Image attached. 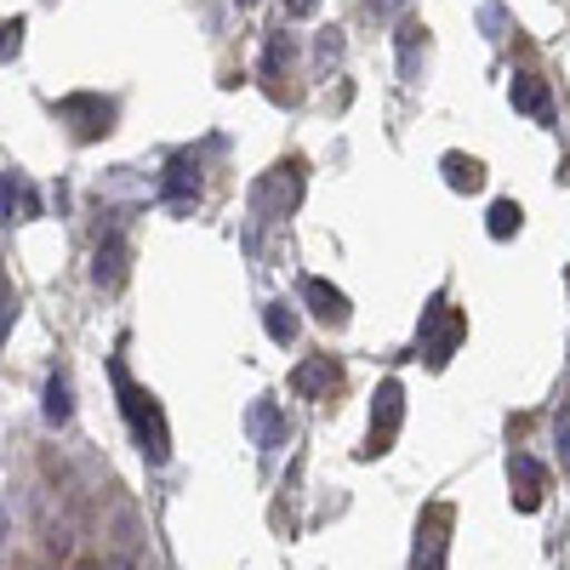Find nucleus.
<instances>
[{
    "label": "nucleus",
    "instance_id": "f257e3e1",
    "mask_svg": "<svg viewBox=\"0 0 570 570\" xmlns=\"http://www.w3.org/2000/svg\"><path fill=\"white\" fill-rule=\"evenodd\" d=\"M109 376H115L120 416H126V428H131L137 451H142V456H149V462L160 468V462L171 456V428H166V411H160V400H155L149 389H137V383H131L126 360H109Z\"/></svg>",
    "mask_w": 570,
    "mask_h": 570
},
{
    "label": "nucleus",
    "instance_id": "f03ea898",
    "mask_svg": "<svg viewBox=\"0 0 570 570\" xmlns=\"http://www.w3.org/2000/svg\"><path fill=\"white\" fill-rule=\"evenodd\" d=\"M462 337H468V314L451 308L445 292H434V297H428V308H422V325H416V354L434 365V371H445L451 354L462 348Z\"/></svg>",
    "mask_w": 570,
    "mask_h": 570
},
{
    "label": "nucleus",
    "instance_id": "7ed1b4c3",
    "mask_svg": "<svg viewBox=\"0 0 570 570\" xmlns=\"http://www.w3.org/2000/svg\"><path fill=\"white\" fill-rule=\"evenodd\" d=\"M303 160H279V166H268L257 183H252V212L257 217H292L297 206H303Z\"/></svg>",
    "mask_w": 570,
    "mask_h": 570
},
{
    "label": "nucleus",
    "instance_id": "20e7f679",
    "mask_svg": "<svg viewBox=\"0 0 570 570\" xmlns=\"http://www.w3.org/2000/svg\"><path fill=\"white\" fill-rule=\"evenodd\" d=\"M115 98H104V91H69V98H58V120L80 137V142H98L115 131Z\"/></svg>",
    "mask_w": 570,
    "mask_h": 570
},
{
    "label": "nucleus",
    "instance_id": "39448f33",
    "mask_svg": "<svg viewBox=\"0 0 570 570\" xmlns=\"http://www.w3.org/2000/svg\"><path fill=\"white\" fill-rule=\"evenodd\" d=\"M400 422H405V389H400V376H389V383H376V394H371V440H365L360 456H383V451H394Z\"/></svg>",
    "mask_w": 570,
    "mask_h": 570
},
{
    "label": "nucleus",
    "instance_id": "423d86ee",
    "mask_svg": "<svg viewBox=\"0 0 570 570\" xmlns=\"http://www.w3.org/2000/svg\"><path fill=\"white\" fill-rule=\"evenodd\" d=\"M297 297H303V308H308L320 325H348V320H354L348 297H343L331 279H320V274H303V279H297Z\"/></svg>",
    "mask_w": 570,
    "mask_h": 570
},
{
    "label": "nucleus",
    "instance_id": "0eeeda50",
    "mask_svg": "<svg viewBox=\"0 0 570 570\" xmlns=\"http://www.w3.org/2000/svg\"><path fill=\"white\" fill-rule=\"evenodd\" d=\"M508 485H513V508L519 513H537L542 508V491H548V468L531 451H513L508 456Z\"/></svg>",
    "mask_w": 570,
    "mask_h": 570
},
{
    "label": "nucleus",
    "instance_id": "6e6552de",
    "mask_svg": "<svg viewBox=\"0 0 570 570\" xmlns=\"http://www.w3.org/2000/svg\"><path fill=\"white\" fill-rule=\"evenodd\" d=\"M126 263H131L126 234L120 228L98 234V252H91V279H98V292H120V285H126Z\"/></svg>",
    "mask_w": 570,
    "mask_h": 570
},
{
    "label": "nucleus",
    "instance_id": "1a4fd4ad",
    "mask_svg": "<svg viewBox=\"0 0 570 570\" xmlns=\"http://www.w3.org/2000/svg\"><path fill=\"white\" fill-rule=\"evenodd\" d=\"M200 188H206L200 160H195V155H177V160L166 166V177H160V200H166L171 212H188V206L200 200Z\"/></svg>",
    "mask_w": 570,
    "mask_h": 570
},
{
    "label": "nucleus",
    "instance_id": "9d476101",
    "mask_svg": "<svg viewBox=\"0 0 570 570\" xmlns=\"http://www.w3.org/2000/svg\"><path fill=\"white\" fill-rule=\"evenodd\" d=\"M337 383H343V365L331 360V354H308L292 371V394L297 400H331V389H337Z\"/></svg>",
    "mask_w": 570,
    "mask_h": 570
},
{
    "label": "nucleus",
    "instance_id": "9b49d317",
    "mask_svg": "<svg viewBox=\"0 0 570 570\" xmlns=\"http://www.w3.org/2000/svg\"><path fill=\"white\" fill-rule=\"evenodd\" d=\"M246 434H252V445H257V451H279L285 440H292V422H285V411L263 394V400H252V405H246Z\"/></svg>",
    "mask_w": 570,
    "mask_h": 570
},
{
    "label": "nucleus",
    "instance_id": "f8f14e48",
    "mask_svg": "<svg viewBox=\"0 0 570 570\" xmlns=\"http://www.w3.org/2000/svg\"><path fill=\"white\" fill-rule=\"evenodd\" d=\"M40 217V195L23 171H0V223H35Z\"/></svg>",
    "mask_w": 570,
    "mask_h": 570
},
{
    "label": "nucleus",
    "instance_id": "ddd939ff",
    "mask_svg": "<svg viewBox=\"0 0 570 570\" xmlns=\"http://www.w3.org/2000/svg\"><path fill=\"white\" fill-rule=\"evenodd\" d=\"M445 525H451V513L445 508H434L422 519V531H416V559H411V570H445Z\"/></svg>",
    "mask_w": 570,
    "mask_h": 570
},
{
    "label": "nucleus",
    "instance_id": "4468645a",
    "mask_svg": "<svg viewBox=\"0 0 570 570\" xmlns=\"http://www.w3.org/2000/svg\"><path fill=\"white\" fill-rule=\"evenodd\" d=\"M508 98H513L519 115H537V120H548V109H553V91H548V80H537V75H513Z\"/></svg>",
    "mask_w": 570,
    "mask_h": 570
},
{
    "label": "nucleus",
    "instance_id": "2eb2a0df",
    "mask_svg": "<svg viewBox=\"0 0 570 570\" xmlns=\"http://www.w3.org/2000/svg\"><path fill=\"white\" fill-rule=\"evenodd\" d=\"M440 171H445V183L456 188V195H480V188H485V166L473 160V155H462V149H451L440 160Z\"/></svg>",
    "mask_w": 570,
    "mask_h": 570
},
{
    "label": "nucleus",
    "instance_id": "dca6fc26",
    "mask_svg": "<svg viewBox=\"0 0 570 570\" xmlns=\"http://www.w3.org/2000/svg\"><path fill=\"white\" fill-rule=\"evenodd\" d=\"M40 416L52 422V428H69V416H75V394H69V376H63V371H52V376H46Z\"/></svg>",
    "mask_w": 570,
    "mask_h": 570
},
{
    "label": "nucleus",
    "instance_id": "f3484780",
    "mask_svg": "<svg viewBox=\"0 0 570 570\" xmlns=\"http://www.w3.org/2000/svg\"><path fill=\"white\" fill-rule=\"evenodd\" d=\"M394 46H400V75L405 80H416L422 75V58H428V29L422 23H400V35H394Z\"/></svg>",
    "mask_w": 570,
    "mask_h": 570
},
{
    "label": "nucleus",
    "instance_id": "a211bd4d",
    "mask_svg": "<svg viewBox=\"0 0 570 570\" xmlns=\"http://www.w3.org/2000/svg\"><path fill=\"white\" fill-rule=\"evenodd\" d=\"M263 331H268V343H297V308L292 303H263Z\"/></svg>",
    "mask_w": 570,
    "mask_h": 570
},
{
    "label": "nucleus",
    "instance_id": "6ab92c4d",
    "mask_svg": "<svg viewBox=\"0 0 570 570\" xmlns=\"http://www.w3.org/2000/svg\"><path fill=\"white\" fill-rule=\"evenodd\" d=\"M519 228H525V212H519V200H497L491 217H485V234H491V240H513Z\"/></svg>",
    "mask_w": 570,
    "mask_h": 570
},
{
    "label": "nucleus",
    "instance_id": "aec40b11",
    "mask_svg": "<svg viewBox=\"0 0 570 570\" xmlns=\"http://www.w3.org/2000/svg\"><path fill=\"white\" fill-rule=\"evenodd\" d=\"M292 58H297V40L285 35V29H274V35H268V46H263V75L274 80L279 69H292Z\"/></svg>",
    "mask_w": 570,
    "mask_h": 570
},
{
    "label": "nucleus",
    "instance_id": "412c9836",
    "mask_svg": "<svg viewBox=\"0 0 570 570\" xmlns=\"http://www.w3.org/2000/svg\"><path fill=\"white\" fill-rule=\"evenodd\" d=\"M553 451H559V468L570 473V400H564L559 416H553Z\"/></svg>",
    "mask_w": 570,
    "mask_h": 570
},
{
    "label": "nucleus",
    "instance_id": "4be33fe9",
    "mask_svg": "<svg viewBox=\"0 0 570 570\" xmlns=\"http://www.w3.org/2000/svg\"><path fill=\"white\" fill-rule=\"evenodd\" d=\"M314 58H320V69H331L343 58V29H325L320 40H314Z\"/></svg>",
    "mask_w": 570,
    "mask_h": 570
},
{
    "label": "nucleus",
    "instance_id": "5701e85b",
    "mask_svg": "<svg viewBox=\"0 0 570 570\" xmlns=\"http://www.w3.org/2000/svg\"><path fill=\"white\" fill-rule=\"evenodd\" d=\"M12 320H18V292H12L7 279H0V343L12 337Z\"/></svg>",
    "mask_w": 570,
    "mask_h": 570
},
{
    "label": "nucleus",
    "instance_id": "b1692460",
    "mask_svg": "<svg viewBox=\"0 0 570 570\" xmlns=\"http://www.w3.org/2000/svg\"><path fill=\"white\" fill-rule=\"evenodd\" d=\"M18 46H23V18L0 23V58H18Z\"/></svg>",
    "mask_w": 570,
    "mask_h": 570
},
{
    "label": "nucleus",
    "instance_id": "393cba45",
    "mask_svg": "<svg viewBox=\"0 0 570 570\" xmlns=\"http://www.w3.org/2000/svg\"><path fill=\"white\" fill-rule=\"evenodd\" d=\"M320 0H285V18H314Z\"/></svg>",
    "mask_w": 570,
    "mask_h": 570
},
{
    "label": "nucleus",
    "instance_id": "a878e982",
    "mask_svg": "<svg viewBox=\"0 0 570 570\" xmlns=\"http://www.w3.org/2000/svg\"><path fill=\"white\" fill-rule=\"evenodd\" d=\"M485 29H491V40H502V29H508V18H502L497 7H485Z\"/></svg>",
    "mask_w": 570,
    "mask_h": 570
},
{
    "label": "nucleus",
    "instance_id": "bb28decb",
    "mask_svg": "<svg viewBox=\"0 0 570 570\" xmlns=\"http://www.w3.org/2000/svg\"><path fill=\"white\" fill-rule=\"evenodd\" d=\"M405 7V0H371V18H394Z\"/></svg>",
    "mask_w": 570,
    "mask_h": 570
},
{
    "label": "nucleus",
    "instance_id": "cd10ccee",
    "mask_svg": "<svg viewBox=\"0 0 570 570\" xmlns=\"http://www.w3.org/2000/svg\"><path fill=\"white\" fill-rule=\"evenodd\" d=\"M234 7H240V12H252V7H257V0H234Z\"/></svg>",
    "mask_w": 570,
    "mask_h": 570
},
{
    "label": "nucleus",
    "instance_id": "c85d7f7f",
    "mask_svg": "<svg viewBox=\"0 0 570 570\" xmlns=\"http://www.w3.org/2000/svg\"><path fill=\"white\" fill-rule=\"evenodd\" d=\"M0 531H7V513H0Z\"/></svg>",
    "mask_w": 570,
    "mask_h": 570
}]
</instances>
